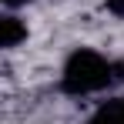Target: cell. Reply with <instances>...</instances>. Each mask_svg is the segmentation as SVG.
Listing matches in <instances>:
<instances>
[{
    "label": "cell",
    "instance_id": "obj_5",
    "mask_svg": "<svg viewBox=\"0 0 124 124\" xmlns=\"http://www.w3.org/2000/svg\"><path fill=\"white\" fill-rule=\"evenodd\" d=\"M114 74H117V84H124V57L114 61Z\"/></svg>",
    "mask_w": 124,
    "mask_h": 124
},
{
    "label": "cell",
    "instance_id": "obj_1",
    "mask_svg": "<svg viewBox=\"0 0 124 124\" xmlns=\"http://www.w3.org/2000/svg\"><path fill=\"white\" fill-rule=\"evenodd\" d=\"M111 84H117L114 61L97 47H74L57 74V87L67 97H97Z\"/></svg>",
    "mask_w": 124,
    "mask_h": 124
},
{
    "label": "cell",
    "instance_id": "obj_3",
    "mask_svg": "<svg viewBox=\"0 0 124 124\" xmlns=\"http://www.w3.org/2000/svg\"><path fill=\"white\" fill-rule=\"evenodd\" d=\"M84 124H124V97H114V101H104L101 107H94Z\"/></svg>",
    "mask_w": 124,
    "mask_h": 124
},
{
    "label": "cell",
    "instance_id": "obj_4",
    "mask_svg": "<svg viewBox=\"0 0 124 124\" xmlns=\"http://www.w3.org/2000/svg\"><path fill=\"white\" fill-rule=\"evenodd\" d=\"M27 3H34V0H3V10H23Z\"/></svg>",
    "mask_w": 124,
    "mask_h": 124
},
{
    "label": "cell",
    "instance_id": "obj_2",
    "mask_svg": "<svg viewBox=\"0 0 124 124\" xmlns=\"http://www.w3.org/2000/svg\"><path fill=\"white\" fill-rule=\"evenodd\" d=\"M27 37H30V27H27V17H20V10H3L0 17V47L7 54L27 47Z\"/></svg>",
    "mask_w": 124,
    "mask_h": 124
}]
</instances>
